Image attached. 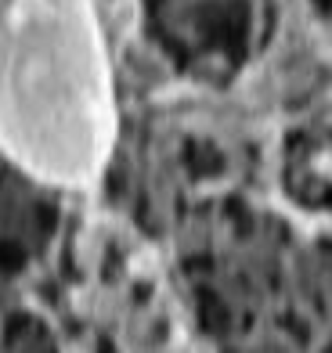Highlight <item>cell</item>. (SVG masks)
Masks as SVG:
<instances>
[{
	"label": "cell",
	"instance_id": "3",
	"mask_svg": "<svg viewBox=\"0 0 332 353\" xmlns=\"http://www.w3.org/2000/svg\"><path fill=\"white\" fill-rule=\"evenodd\" d=\"M22 263V252L14 245H0V267H19Z\"/></svg>",
	"mask_w": 332,
	"mask_h": 353
},
{
	"label": "cell",
	"instance_id": "2",
	"mask_svg": "<svg viewBox=\"0 0 332 353\" xmlns=\"http://www.w3.org/2000/svg\"><path fill=\"white\" fill-rule=\"evenodd\" d=\"M202 321H206L210 328H217V325H224V310H220V303L210 296V292H202Z\"/></svg>",
	"mask_w": 332,
	"mask_h": 353
},
{
	"label": "cell",
	"instance_id": "1",
	"mask_svg": "<svg viewBox=\"0 0 332 353\" xmlns=\"http://www.w3.org/2000/svg\"><path fill=\"white\" fill-rule=\"evenodd\" d=\"M206 37L217 47L239 54L242 51V40H246V14H242V8H220L213 14V22H206Z\"/></svg>",
	"mask_w": 332,
	"mask_h": 353
},
{
	"label": "cell",
	"instance_id": "4",
	"mask_svg": "<svg viewBox=\"0 0 332 353\" xmlns=\"http://www.w3.org/2000/svg\"><path fill=\"white\" fill-rule=\"evenodd\" d=\"M318 4H322L325 11H332V0H318Z\"/></svg>",
	"mask_w": 332,
	"mask_h": 353
}]
</instances>
